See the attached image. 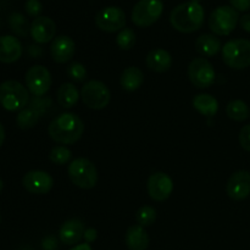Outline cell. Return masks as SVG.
Wrapping results in <instances>:
<instances>
[{
  "instance_id": "6da1fadb",
  "label": "cell",
  "mask_w": 250,
  "mask_h": 250,
  "mask_svg": "<svg viewBox=\"0 0 250 250\" xmlns=\"http://www.w3.org/2000/svg\"><path fill=\"white\" fill-rule=\"evenodd\" d=\"M48 133L53 141L60 144H75L84 133V124L73 112H63L56 116L48 127Z\"/></svg>"
},
{
  "instance_id": "7a4b0ae2",
  "label": "cell",
  "mask_w": 250,
  "mask_h": 250,
  "mask_svg": "<svg viewBox=\"0 0 250 250\" xmlns=\"http://www.w3.org/2000/svg\"><path fill=\"white\" fill-rule=\"evenodd\" d=\"M205 11L200 2L187 1L177 5L171 11L170 22L176 31L181 33H193L202 28Z\"/></svg>"
},
{
  "instance_id": "3957f363",
  "label": "cell",
  "mask_w": 250,
  "mask_h": 250,
  "mask_svg": "<svg viewBox=\"0 0 250 250\" xmlns=\"http://www.w3.org/2000/svg\"><path fill=\"white\" fill-rule=\"evenodd\" d=\"M29 102L28 89L19 81L9 80L0 84V104L7 111H21Z\"/></svg>"
},
{
  "instance_id": "277c9868",
  "label": "cell",
  "mask_w": 250,
  "mask_h": 250,
  "mask_svg": "<svg viewBox=\"0 0 250 250\" xmlns=\"http://www.w3.org/2000/svg\"><path fill=\"white\" fill-rule=\"evenodd\" d=\"M225 65L233 70H244L250 66V41L238 38L229 41L222 48Z\"/></svg>"
},
{
  "instance_id": "5b68a950",
  "label": "cell",
  "mask_w": 250,
  "mask_h": 250,
  "mask_svg": "<svg viewBox=\"0 0 250 250\" xmlns=\"http://www.w3.org/2000/svg\"><path fill=\"white\" fill-rule=\"evenodd\" d=\"M67 175L71 182L82 189H92L97 186L98 171L87 158H77L68 165Z\"/></svg>"
},
{
  "instance_id": "8992f818",
  "label": "cell",
  "mask_w": 250,
  "mask_h": 250,
  "mask_svg": "<svg viewBox=\"0 0 250 250\" xmlns=\"http://www.w3.org/2000/svg\"><path fill=\"white\" fill-rule=\"evenodd\" d=\"M239 14L229 5L216 7L209 17V27L216 36H229L239 22Z\"/></svg>"
},
{
  "instance_id": "52a82bcc",
  "label": "cell",
  "mask_w": 250,
  "mask_h": 250,
  "mask_svg": "<svg viewBox=\"0 0 250 250\" xmlns=\"http://www.w3.org/2000/svg\"><path fill=\"white\" fill-rule=\"evenodd\" d=\"M163 11V0H139L132 10V22L141 28H146L160 19Z\"/></svg>"
},
{
  "instance_id": "ba28073f",
  "label": "cell",
  "mask_w": 250,
  "mask_h": 250,
  "mask_svg": "<svg viewBox=\"0 0 250 250\" xmlns=\"http://www.w3.org/2000/svg\"><path fill=\"white\" fill-rule=\"evenodd\" d=\"M81 98L89 109L103 110L109 105L111 99L110 89L100 81H88L81 90Z\"/></svg>"
},
{
  "instance_id": "9c48e42d",
  "label": "cell",
  "mask_w": 250,
  "mask_h": 250,
  "mask_svg": "<svg viewBox=\"0 0 250 250\" xmlns=\"http://www.w3.org/2000/svg\"><path fill=\"white\" fill-rule=\"evenodd\" d=\"M188 77L194 87L207 89L211 87L216 78L211 62L204 58L193 59L188 66Z\"/></svg>"
},
{
  "instance_id": "30bf717a",
  "label": "cell",
  "mask_w": 250,
  "mask_h": 250,
  "mask_svg": "<svg viewBox=\"0 0 250 250\" xmlns=\"http://www.w3.org/2000/svg\"><path fill=\"white\" fill-rule=\"evenodd\" d=\"M127 23L126 14L117 6H107L100 10L95 16V24L103 32L114 33L125 28Z\"/></svg>"
},
{
  "instance_id": "8fae6325",
  "label": "cell",
  "mask_w": 250,
  "mask_h": 250,
  "mask_svg": "<svg viewBox=\"0 0 250 250\" xmlns=\"http://www.w3.org/2000/svg\"><path fill=\"white\" fill-rule=\"evenodd\" d=\"M26 87L34 97H43L51 87V75L46 67L34 65L26 73Z\"/></svg>"
},
{
  "instance_id": "7c38bea8",
  "label": "cell",
  "mask_w": 250,
  "mask_h": 250,
  "mask_svg": "<svg viewBox=\"0 0 250 250\" xmlns=\"http://www.w3.org/2000/svg\"><path fill=\"white\" fill-rule=\"evenodd\" d=\"M148 194L155 202H165L173 192V181L167 173L156 172L149 177Z\"/></svg>"
},
{
  "instance_id": "4fadbf2b",
  "label": "cell",
  "mask_w": 250,
  "mask_h": 250,
  "mask_svg": "<svg viewBox=\"0 0 250 250\" xmlns=\"http://www.w3.org/2000/svg\"><path fill=\"white\" fill-rule=\"evenodd\" d=\"M226 193L229 198L236 202L247 199L250 195V172L241 170L234 172L229 178L226 185Z\"/></svg>"
},
{
  "instance_id": "5bb4252c",
  "label": "cell",
  "mask_w": 250,
  "mask_h": 250,
  "mask_svg": "<svg viewBox=\"0 0 250 250\" xmlns=\"http://www.w3.org/2000/svg\"><path fill=\"white\" fill-rule=\"evenodd\" d=\"M22 185L32 194H46L54 186V180L45 171H29L22 178Z\"/></svg>"
},
{
  "instance_id": "9a60e30c",
  "label": "cell",
  "mask_w": 250,
  "mask_h": 250,
  "mask_svg": "<svg viewBox=\"0 0 250 250\" xmlns=\"http://www.w3.org/2000/svg\"><path fill=\"white\" fill-rule=\"evenodd\" d=\"M29 34L33 41L38 44H45L55 38L56 24L50 17L39 16L33 20L31 23Z\"/></svg>"
},
{
  "instance_id": "2e32d148",
  "label": "cell",
  "mask_w": 250,
  "mask_h": 250,
  "mask_svg": "<svg viewBox=\"0 0 250 250\" xmlns=\"http://www.w3.org/2000/svg\"><path fill=\"white\" fill-rule=\"evenodd\" d=\"M76 51V44L68 36H59L54 38L50 45V55L58 63H66L73 58Z\"/></svg>"
},
{
  "instance_id": "e0dca14e",
  "label": "cell",
  "mask_w": 250,
  "mask_h": 250,
  "mask_svg": "<svg viewBox=\"0 0 250 250\" xmlns=\"http://www.w3.org/2000/svg\"><path fill=\"white\" fill-rule=\"evenodd\" d=\"M84 224L80 219L67 220L62 224L59 231V238L66 246H75L84 237Z\"/></svg>"
},
{
  "instance_id": "ac0fdd59",
  "label": "cell",
  "mask_w": 250,
  "mask_h": 250,
  "mask_svg": "<svg viewBox=\"0 0 250 250\" xmlns=\"http://www.w3.org/2000/svg\"><path fill=\"white\" fill-rule=\"evenodd\" d=\"M22 55V44L16 37H0V61L4 63H12Z\"/></svg>"
},
{
  "instance_id": "d6986e66",
  "label": "cell",
  "mask_w": 250,
  "mask_h": 250,
  "mask_svg": "<svg viewBox=\"0 0 250 250\" xmlns=\"http://www.w3.org/2000/svg\"><path fill=\"white\" fill-rule=\"evenodd\" d=\"M146 67L158 73H164L168 71L172 66V56L167 50L164 49H154L149 51L146 58Z\"/></svg>"
},
{
  "instance_id": "ffe728a7",
  "label": "cell",
  "mask_w": 250,
  "mask_h": 250,
  "mask_svg": "<svg viewBox=\"0 0 250 250\" xmlns=\"http://www.w3.org/2000/svg\"><path fill=\"white\" fill-rule=\"evenodd\" d=\"M125 241H126V246L129 250H146L150 238L143 226L133 225L127 229Z\"/></svg>"
},
{
  "instance_id": "44dd1931",
  "label": "cell",
  "mask_w": 250,
  "mask_h": 250,
  "mask_svg": "<svg viewBox=\"0 0 250 250\" xmlns=\"http://www.w3.org/2000/svg\"><path fill=\"white\" fill-rule=\"evenodd\" d=\"M195 50L205 58L215 56L220 50H222L221 41L215 34L204 33L195 41Z\"/></svg>"
},
{
  "instance_id": "7402d4cb",
  "label": "cell",
  "mask_w": 250,
  "mask_h": 250,
  "mask_svg": "<svg viewBox=\"0 0 250 250\" xmlns=\"http://www.w3.org/2000/svg\"><path fill=\"white\" fill-rule=\"evenodd\" d=\"M143 82V72L136 66H129V67L125 68L120 77V84H121L122 89L126 92H134V90L139 89Z\"/></svg>"
},
{
  "instance_id": "603a6c76",
  "label": "cell",
  "mask_w": 250,
  "mask_h": 250,
  "mask_svg": "<svg viewBox=\"0 0 250 250\" xmlns=\"http://www.w3.org/2000/svg\"><path fill=\"white\" fill-rule=\"evenodd\" d=\"M58 104L63 109H71L77 104L80 99V92L73 83H62L56 92Z\"/></svg>"
},
{
  "instance_id": "cb8c5ba5",
  "label": "cell",
  "mask_w": 250,
  "mask_h": 250,
  "mask_svg": "<svg viewBox=\"0 0 250 250\" xmlns=\"http://www.w3.org/2000/svg\"><path fill=\"white\" fill-rule=\"evenodd\" d=\"M193 107L203 116L212 117L219 111V103L210 94H198L193 99Z\"/></svg>"
},
{
  "instance_id": "d4e9b609",
  "label": "cell",
  "mask_w": 250,
  "mask_h": 250,
  "mask_svg": "<svg viewBox=\"0 0 250 250\" xmlns=\"http://www.w3.org/2000/svg\"><path fill=\"white\" fill-rule=\"evenodd\" d=\"M42 114L34 107H24L19 112L16 117V125L21 129L33 128L41 119Z\"/></svg>"
},
{
  "instance_id": "484cf974",
  "label": "cell",
  "mask_w": 250,
  "mask_h": 250,
  "mask_svg": "<svg viewBox=\"0 0 250 250\" xmlns=\"http://www.w3.org/2000/svg\"><path fill=\"white\" fill-rule=\"evenodd\" d=\"M226 115L233 121H244L249 117V107L243 100H231L226 106Z\"/></svg>"
},
{
  "instance_id": "4316f807",
  "label": "cell",
  "mask_w": 250,
  "mask_h": 250,
  "mask_svg": "<svg viewBox=\"0 0 250 250\" xmlns=\"http://www.w3.org/2000/svg\"><path fill=\"white\" fill-rule=\"evenodd\" d=\"M9 26L11 31L20 37H27L29 33V29H31L27 19L20 12H12L10 15Z\"/></svg>"
},
{
  "instance_id": "83f0119b",
  "label": "cell",
  "mask_w": 250,
  "mask_h": 250,
  "mask_svg": "<svg viewBox=\"0 0 250 250\" xmlns=\"http://www.w3.org/2000/svg\"><path fill=\"white\" fill-rule=\"evenodd\" d=\"M137 37L132 28H124L116 37V44L121 50H129L136 45Z\"/></svg>"
},
{
  "instance_id": "f1b7e54d",
  "label": "cell",
  "mask_w": 250,
  "mask_h": 250,
  "mask_svg": "<svg viewBox=\"0 0 250 250\" xmlns=\"http://www.w3.org/2000/svg\"><path fill=\"white\" fill-rule=\"evenodd\" d=\"M71 158H72V153L67 146H56L49 153V159L55 165H65L71 160Z\"/></svg>"
},
{
  "instance_id": "f546056e",
  "label": "cell",
  "mask_w": 250,
  "mask_h": 250,
  "mask_svg": "<svg viewBox=\"0 0 250 250\" xmlns=\"http://www.w3.org/2000/svg\"><path fill=\"white\" fill-rule=\"evenodd\" d=\"M136 220L141 226H151L156 220V210L153 207L144 205V207L139 208L138 211H137Z\"/></svg>"
},
{
  "instance_id": "4dcf8cb0",
  "label": "cell",
  "mask_w": 250,
  "mask_h": 250,
  "mask_svg": "<svg viewBox=\"0 0 250 250\" xmlns=\"http://www.w3.org/2000/svg\"><path fill=\"white\" fill-rule=\"evenodd\" d=\"M67 75L75 82H83L87 78V70L81 62H72L67 67Z\"/></svg>"
},
{
  "instance_id": "1f68e13d",
  "label": "cell",
  "mask_w": 250,
  "mask_h": 250,
  "mask_svg": "<svg viewBox=\"0 0 250 250\" xmlns=\"http://www.w3.org/2000/svg\"><path fill=\"white\" fill-rule=\"evenodd\" d=\"M24 10L32 17H39L43 11V5L39 0H27L24 4Z\"/></svg>"
},
{
  "instance_id": "d6a6232c",
  "label": "cell",
  "mask_w": 250,
  "mask_h": 250,
  "mask_svg": "<svg viewBox=\"0 0 250 250\" xmlns=\"http://www.w3.org/2000/svg\"><path fill=\"white\" fill-rule=\"evenodd\" d=\"M239 144L246 151H250V125H247L239 132Z\"/></svg>"
},
{
  "instance_id": "836d02e7",
  "label": "cell",
  "mask_w": 250,
  "mask_h": 250,
  "mask_svg": "<svg viewBox=\"0 0 250 250\" xmlns=\"http://www.w3.org/2000/svg\"><path fill=\"white\" fill-rule=\"evenodd\" d=\"M229 4L237 11H248L250 9V0H229Z\"/></svg>"
},
{
  "instance_id": "e575fe53",
  "label": "cell",
  "mask_w": 250,
  "mask_h": 250,
  "mask_svg": "<svg viewBox=\"0 0 250 250\" xmlns=\"http://www.w3.org/2000/svg\"><path fill=\"white\" fill-rule=\"evenodd\" d=\"M239 26L243 31L250 33V14H246L239 19Z\"/></svg>"
},
{
  "instance_id": "d590c367",
  "label": "cell",
  "mask_w": 250,
  "mask_h": 250,
  "mask_svg": "<svg viewBox=\"0 0 250 250\" xmlns=\"http://www.w3.org/2000/svg\"><path fill=\"white\" fill-rule=\"evenodd\" d=\"M83 238L85 239V243H92V242L95 241L97 238V231L94 229H87L84 232V237Z\"/></svg>"
},
{
  "instance_id": "8d00e7d4",
  "label": "cell",
  "mask_w": 250,
  "mask_h": 250,
  "mask_svg": "<svg viewBox=\"0 0 250 250\" xmlns=\"http://www.w3.org/2000/svg\"><path fill=\"white\" fill-rule=\"evenodd\" d=\"M70 250H93V249L92 247L89 246V243H82V244H77V246L73 247V248Z\"/></svg>"
},
{
  "instance_id": "74e56055",
  "label": "cell",
  "mask_w": 250,
  "mask_h": 250,
  "mask_svg": "<svg viewBox=\"0 0 250 250\" xmlns=\"http://www.w3.org/2000/svg\"><path fill=\"white\" fill-rule=\"evenodd\" d=\"M4 141H5V129H4V126L0 124V148H1V146L4 144Z\"/></svg>"
},
{
  "instance_id": "f35d334b",
  "label": "cell",
  "mask_w": 250,
  "mask_h": 250,
  "mask_svg": "<svg viewBox=\"0 0 250 250\" xmlns=\"http://www.w3.org/2000/svg\"><path fill=\"white\" fill-rule=\"evenodd\" d=\"M2 188H4V183H2V180H1V178H0V193H1Z\"/></svg>"
},
{
  "instance_id": "ab89813d",
  "label": "cell",
  "mask_w": 250,
  "mask_h": 250,
  "mask_svg": "<svg viewBox=\"0 0 250 250\" xmlns=\"http://www.w3.org/2000/svg\"><path fill=\"white\" fill-rule=\"evenodd\" d=\"M192 1H195V2H200L202 0H192Z\"/></svg>"
},
{
  "instance_id": "60d3db41",
  "label": "cell",
  "mask_w": 250,
  "mask_h": 250,
  "mask_svg": "<svg viewBox=\"0 0 250 250\" xmlns=\"http://www.w3.org/2000/svg\"><path fill=\"white\" fill-rule=\"evenodd\" d=\"M0 222H1V216H0Z\"/></svg>"
}]
</instances>
